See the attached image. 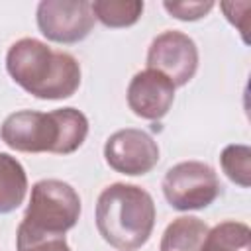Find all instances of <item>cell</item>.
Masks as SVG:
<instances>
[{"label": "cell", "instance_id": "cell-1", "mask_svg": "<svg viewBox=\"0 0 251 251\" xmlns=\"http://www.w3.org/2000/svg\"><path fill=\"white\" fill-rule=\"evenodd\" d=\"M6 71L18 86L39 100L71 98L80 86V63L75 55L35 37H22L10 45Z\"/></svg>", "mask_w": 251, "mask_h": 251}, {"label": "cell", "instance_id": "cell-2", "mask_svg": "<svg viewBox=\"0 0 251 251\" xmlns=\"http://www.w3.org/2000/svg\"><path fill=\"white\" fill-rule=\"evenodd\" d=\"M88 118L73 108L51 112L18 110L6 116L0 126V139L20 153H75L88 135Z\"/></svg>", "mask_w": 251, "mask_h": 251}, {"label": "cell", "instance_id": "cell-3", "mask_svg": "<svg viewBox=\"0 0 251 251\" xmlns=\"http://www.w3.org/2000/svg\"><path fill=\"white\" fill-rule=\"evenodd\" d=\"M153 196L127 182L108 184L96 200V229L106 243L120 251H133L145 245L155 227Z\"/></svg>", "mask_w": 251, "mask_h": 251}, {"label": "cell", "instance_id": "cell-4", "mask_svg": "<svg viewBox=\"0 0 251 251\" xmlns=\"http://www.w3.org/2000/svg\"><path fill=\"white\" fill-rule=\"evenodd\" d=\"M80 210V196L69 182L59 178L37 180L16 231V249L22 251L45 239L65 237L76 226Z\"/></svg>", "mask_w": 251, "mask_h": 251}, {"label": "cell", "instance_id": "cell-5", "mask_svg": "<svg viewBox=\"0 0 251 251\" xmlns=\"http://www.w3.org/2000/svg\"><path fill=\"white\" fill-rule=\"evenodd\" d=\"M163 194L171 208L178 212L204 210L222 192L216 171L202 161H180L163 176Z\"/></svg>", "mask_w": 251, "mask_h": 251}, {"label": "cell", "instance_id": "cell-6", "mask_svg": "<svg viewBox=\"0 0 251 251\" xmlns=\"http://www.w3.org/2000/svg\"><path fill=\"white\" fill-rule=\"evenodd\" d=\"M35 22L47 41L71 45L88 37L96 18L88 0H43L37 4Z\"/></svg>", "mask_w": 251, "mask_h": 251}, {"label": "cell", "instance_id": "cell-7", "mask_svg": "<svg viewBox=\"0 0 251 251\" xmlns=\"http://www.w3.org/2000/svg\"><path fill=\"white\" fill-rule=\"evenodd\" d=\"M198 47L194 39L178 29H167L153 37L147 49V69L163 73L173 84H188L198 71Z\"/></svg>", "mask_w": 251, "mask_h": 251}, {"label": "cell", "instance_id": "cell-8", "mask_svg": "<svg viewBox=\"0 0 251 251\" xmlns=\"http://www.w3.org/2000/svg\"><path fill=\"white\" fill-rule=\"evenodd\" d=\"M104 161L112 171L127 176L147 175L159 163V145L143 129H118L104 143Z\"/></svg>", "mask_w": 251, "mask_h": 251}, {"label": "cell", "instance_id": "cell-9", "mask_svg": "<svg viewBox=\"0 0 251 251\" xmlns=\"http://www.w3.org/2000/svg\"><path fill=\"white\" fill-rule=\"evenodd\" d=\"M126 98L129 110L137 118L157 122L169 114L175 102V84L163 73L145 69L133 75Z\"/></svg>", "mask_w": 251, "mask_h": 251}, {"label": "cell", "instance_id": "cell-10", "mask_svg": "<svg viewBox=\"0 0 251 251\" xmlns=\"http://www.w3.org/2000/svg\"><path fill=\"white\" fill-rule=\"evenodd\" d=\"M208 229L206 222L196 216L175 218L161 235L159 251H200Z\"/></svg>", "mask_w": 251, "mask_h": 251}, {"label": "cell", "instance_id": "cell-11", "mask_svg": "<svg viewBox=\"0 0 251 251\" xmlns=\"http://www.w3.org/2000/svg\"><path fill=\"white\" fill-rule=\"evenodd\" d=\"M27 194V175L24 165L10 153L0 151V214L18 210Z\"/></svg>", "mask_w": 251, "mask_h": 251}, {"label": "cell", "instance_id": "cell-12", "mask_svg": "<svg viewBox=\"0 0 251 251\" xmlns=\"http://www.w3.org/2000/svg\"><path fill=\"white\" fill-rule=\"evenodd\" d=\"M200 251H251V227L235 220L222 222L208 229Z\"/></svg>", "mask_w": 251, "mask_h": 251}, {"label": "cell", "instance_id": "cell-13", "mask_svg": "<svg viewBox=\"0 0 251 251\" xmlns=\"http://www.w3.org/2000/svg\"><path fill=\"white\" fill-rule=\"evenodd\" d=\"M90 8L102 25L122 29L139 22L145 4L139 0H94L90 2Z\"/></svg>", "mask_w": 251, "mask_h": 251}, {"label": "cell", "instance_id": "cell-14", "mask_svg": "<svg viewBox=\"0 0 251 251\" xmlns=\"http://www.w3.org/2000/svg\"><path fill=\"white\" fill-rule=\"evenodd\" d=\"M220 165L226 176L241 186L249 188L251 186V147L243 143H231L226 145L220 153Z\"/></svg>", "mask_w": 251, "mask_h": 251}, {"label": "cell", "instance_id": "cell-15", "mask_svg": "<svg viewBox=\"0 0 251 251\" xmlns=\"http://www.w3.org/2000/svg\"><path fill=\"white\" fill-rule=\"evenodd\" d=\"M216 6V2L212 0H200V2H186V0H165L163 8L169 12L171 18L180 20V22H196L206 18L212 8Z\"/></svg>", "mask_w": 251, "mask_h": 251}, {"label": "cell", "instance_id": "cell-16", "mask_svg": "<svg viewBox=\"0 0 251 251\" xmlns=\"http://www.w3.org/2000/svg\"><path fill=\"white\" fill-rule=\"evenodd\" d=\"M220 10L226 14V20L233 27H237V31L243 37V43H249L247 41V18H249L247 14L251 10V2L249 0H243V2H222Z\"/></svg>", "mask_w": 251, "mask_h": 251}, {"label": "cell", "instance_id": "cell-17", "mask_svg": "<svg viewBox=\"0 0 251 251\" xmlns=\"http://www.w3.org/2000/svg\"><path fill=\"white\" fill-rule=\"evenodd\" d=\"M22 251H71L69 243L65 237H53V239H45L39 243H33Z\"/></svg>", "mask_w": 251, "mask_h": 251}]
</instances>
